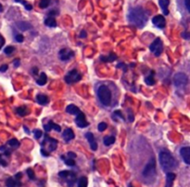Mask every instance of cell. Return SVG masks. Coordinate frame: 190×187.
<instances>
[{"instance_id": "6da1fadb", "label": "cell", "mask_w": 190, "mask_h": 187, "mask_svg": "<svg viewBox=\"0 0 190 187\" xmlns=\"http://www.w3.org/2000/svg\"><path fill=\"white\" fill-rule=\"evenodd\" d=\"M127 18L131 24L134 25L137 28H143L147 22V16L143 7H141L131 8Z\"/></svg>"}, {"instance_id": "7a4b0ae2", "label": "cell", "mask_w": 190, "mask_h": 187, "mask_svg": "<svg viewBox=\"0 0 190 187\" xmlns=\"http://www.w3.org/2000/svg\"><path fill=\"white\" fill-rule=\"evenodd\" d=\"M159 160L163 171L170 172L172 170L175 169V165H176L175 159L169 151L161 150L159 155Z\"/></svg>"}, {"instance_id": "3957f363", "label": "cell", "mask_w": 190, "mask_h": 187, "mask_svg": "<svg viewBox=\"0 0 190 187\" xmlns=\"http://www.w3.org/2000/svg\"><path fill=\"white\" fill-rule=\"evenodd\" d=\"M97 96H98L99 101L105 107H109L111 105V99H112V95H111V92L108 86L100 85L97 89Z\"/></svg>"}, {"instance_id": "277c9868", "label": "cell", "mask_w": 190, "mask_h": 187, "mask_svg": "<svg viewBox=\"0 0 190 187\" xmlns=\"http://www.w3.org/2000/svg\"><path fill=\"white\" fill-rule=\"evenodd\" d=\"M144 178H146V180L147 181H154L155 177H156V163H155V159L151 158L149 160V162L146 165L143 172H142Z\"/></svg>"}, {"instance_id": "5b68a950", "label": "cell", "mask_w": 190, "mask_h": 187, "mask_svg": "<svg viewBox=\"0 0 190 187\" xmlns=\"http://www.w3.org/2000/svg\"><path fill=\"white\" fill-rule=\"evenodd\" d=\"M174 82L177 88L185 87L188 82V77L183 72H178L174 77Z\"/></svg>"}, {"instance_id": "8992f818", "label": "cell", "mask_w": 190, "mask_h": 187, "mask_svg": "<svg viewBox=\"0 0 190 187\" xmlns=\"http://www.w3.org/2000/svg\"><path fill=\"white\" fill-rule=\"evenodd\" d=\"M149 49L151 52L154 53V55L156 57H159L161 56V54L162 53V49H163V44H162V41L160 37L156 38L153 43L149 46Z\"/></svg>"}, {"instance_id": "52a82bcc", "label": "cell", "mask_w": 190, "mask_h": 187, "mask_svg": "<svg viewBox=\"0 0 190 187\" xmlns=\"http://www.w3.org/2000/svg\"><path fill=\"white\" fill-rule=\"evenodd\" d=\"M64 79H65V82L70 84V83H73V82H77L81 81L82 75L77 71V69H72L69 71V73L65 76Z\"/></svg>"}, {"instance_id": "ba28073f", "label": "cell", "mask_w": 190, "mask_h": 187, "mask_svg": "<svg viewBox=\"0 0 190 187\" xmlns=\"http://www.w3.org/2000/svg\"><path fill=\"white\" fill-rule=\"evenodd\" d=\"M152 23L155 27H157L159 29H164L166 26V20L162 15H157V16L153 17Z\"/></svg>"}, {"instance_id": "9c48e42d", "label": "cell", "mask_w": 190, "mask_h": 187, "mask_svg": "<svg viewBox=\"0 0 190 187\" xmlns=\"http://www.w3.org/2000/svg\"><path fill=\"white\" fill-rule=\"evenodd\" d=\"M46 143H48V150H49V151H54V150H56L57 145H58V141H57L56 139L51 138V137H49L48 134H46L44 141L41 143V145L44 146V145H45Z\"/></svg>"}, {"instance_id": "30bf717a", "label": "cell", "mask_w": 190, "mask_h": 187, "mask_svg": "<svg viewBox=\"0 0 190 187\" xmlns=\"http://www.w3.org/2000/svg\"><path fill=\"white\" fill-rule=\"evenodd\" d=\"M75 122H76L77 126L80 127V128H85V127H87V126L89 125V123H88V122H86V120H85L84 114L83 112H81V111L76 115Z\"/></svg>"}, {"instance_id": "8fae6325", "label": "cell", "mask_w": 190, "mask_h": 187, "mask_svg": "<svg viewBox=\"0 0 190 187\" xmlns=\"http://www.w3.org/2000/svg\"><path fill=\"white\" fill-rule=\"evenodd\" d=\"M73 56H74V53H73L71 50L68 49V48H63V49H61V50L59 52V57H60V59H61L62 61L69 60L71 59Z\"/></svg>"}, {"instance_id": "7c38bea8", "label": "cell", "mask_w": 190, "mask_h": 187, "mask_svg": "<svg viewBox=\"0 0 190 187\" xmlns=\"http://www.w3.org/2000/svg\"><path fill=\"white\" fill-rule=\"evenodd\" d=\"M180 155L184 160V162L187 164V165H189L190 164V147L188 146H185V147H182L180 149Z\"/></svg>"}, {"instance_id": "4fadbf2b", "label": "cell", "mask_w": 190, "mask_h": 187, "mask_svg": "<svg viewBox=\"0 0 190 187\" xmlns=\"http://www.w3.org/2000/svg\"><path fill=\"white\" fill-rule=\"evenodd\" d=\"M85 138L87 139V141L89 142V145H90V147L92 150H97V141L94 137V134L92 132H86L85 133Z\"/></svg>"}, {"instance_id": "5bb4252c", "label": "cell", "mask_w": 190, "mask_h": 187, "mask_svg": "<svg viewBox=\"0 0 190 187\" xmlns=\"http://www.w3.org/2000/svg\"><path fill=\"white\" fill-rule=\"evenodd\" d=\"M62 137L66 142H70L75 137V134L71 129H66L62 133Z\"/></svg>"}, {"instance_id": "9a60e30c", "label": "cell", "mask_w": 190, "mask_h": 187, "mask_svg": "<svg viewBox=\"0 0 190 187\" xmlns=\"http://www.w3.org/2000/svg\"><path fill=\"white\" fill-rule=\"evenodd\" d=\"M169 4H170V0H159V5L160 7L161 8L162 12L164 15H168L169 14Z\"/></svg>"}, {"instance_id": "2e32d148", "label": "cell", "mask_w": 190, "mask_h": 187, "mask_svg": "<svg viewBox=\"0 0 190 187\" xmlns=\"http://www.w3.org/2000/svg\"><path fill=\"white\" fill-rule=\"evenodd\" d=\"M175 179V174L174 172H166V185L165 187H172Z\"/></svg>"}, {"instance_id": "e0dca14e", "label": "cell", "mask_w": 190, "mask_h": 187, "mask_svg": "<svg viewBox=\"0 0 190 187\" xmlns=\"http://www.w3.org/2000/svg\"><path fill=\"white\" fill-rule=\"evenodd\" d=\"M66 179V182H67V185H68V186H73V185H74V183L76 182V176H75V174L73 173V172H71L70 171V173L65 178Z\"/></svg>"}, {"instance_id": "ac0fdd59", "label": "cell", "mask_w": 190, "mask_h": 187, "mask_svg": "<svg viewBox=\"0 0 190 187\" xmlns=\"http://www.w3.org/2000/svg\"><path fill=\"white\" fill-rule=\"evenodd\" d=\"M66 111L69 113V114H71V115H77L79 112H80V109L75 106V105H69L67 108H66Z\"/></svg>"}, {"instance_id": "d6986e66", "label": "cell", "mask_w": 190, "mask_h": 187, "mask_svg": "<svg viewBox=\"0 0 190 187\" xmlns=\"http://www.w3.org/2000/svg\"><path fill=\"white\" fill-rule=\"evenodd\" d=\"M7 187H19L21 186V184L19 182V180L13 179L12 177L8 178L7 180Z\"/></svg>"}, {"instance_id": "ffe728a7", "label": "cell", "mask_w": 190, "mask_h": 187, "mask_svg": "<svg viewBox=\"0 0 190 187\" xmlns=\"http://www.w3.org/2000/svg\"><path fill=\"white\" fill-rule=\"evenodd\" d=\"M36 101L38 102V104L44 106V105H47L48 103V98L45 95H37L36 96Z\"/></svg>"}, {"instance_id": "44dd1931", "label": "cell", "mask_w": 190, "mask_h": 187, "mask_svg": "<svg viewBox=\"0 0 190 187\" xmlns=\"http://www.w3.org/2000/svg\"><path fill=\"white\" fill-rule=\"evenodd\" d=\"M45 24L47 26H48V27L54 28V27L57 26V21H56V20L53 17H48L45 20Z\"/></svg>"}, {"instance_id": "7402d4cb", "label": "cell", "mask_w": 190, "mask_h": 187, "mask_svg": "<svg viewBox=\"0 0 190 187\" xmlns=\"http://www.w3.org/2000/svg\"><path fill=\"white\" fill-rule=\"evenodd\" d=\"M100 60L104 62H113L115 60H117V56L114 54V53H111L108 57H104L102 56L100 58Z\"/></svg>"}, {"instance_id": "603a6c76", "label": "cell", "mask_w": 190, "mask_h": 187, "mask_svg": "<svg viewBox=\"0 0 190 187\" xmlns=\"http://www.w3.org/2000/svg\"><path fill=\"white\" fill-rule=\"evenodd\" d=\"M47 82H48V77H47L46 73L42 72L41 75H40V77H39V79H37L36 82H37V84H39V85H45V84L47 83Z\"/></svg>"}, {"instance_id": "cb8c5ba5", "label": "cell", "mask_w": 190, "mask_h": 187, "mask_svg": "<svg viewBox=\"0 0 190 187\" xmlns=\"http://www.w3.org/2000/svg\"><path fill=\"white\" fill-rule=\"evenodd\" d=\"M17 25L19 26L18 28L22 30V31H27L29 29H31V24L27 23V22H24V21H20V22H17Z\"/></svg>"}, {"instance_id": "d4e9b609", "label": "cell", "mask_w": 190, "mask_h": 187, "mask_svg": "<svg viewBox=\"0 0 190 187\" xmlns=\"http://www.w3.org/2000/svg\"><path fill=\"white\" fill-rule=\"evenodd\" d=\"M114 143H115V137L114 136H106L104 138V145L107 146L113 145Z\"/></svg>"}, {"instance_id": "484cf974", "label": "cell", "mask_w": 190, "mask_h": 187, "mask_svg": "<svg viewBox=\"0 0 190 187\" xmlns=\"http://www.w3.org/2000/svg\"><path fill=\"white\" fill-rule=\"evenodd\" d=\"M7 145H8L11 148L16 149V148H18V147L20 146V142H19L17 139H10V140L7 142Z\"/></svg>"}, {"instance_id": "4316f807", "label": "cell", "mask_w": 190, "mask_h": 187, "mask_svg": "<svg viewBox=\"0 0 190 187\" xmlns=\"http://www.w3.org/2000/svg\"><path fill=\"white\" fill-rule=\"evenodd\" d=\"M153 74H154V72L151 73L149 76H147V77L145 78V82H146L147 85H153V84H155V79H154V77H153Z\"/></svg>"}, {"instance_id": "83f0119b", "label": "cell", "mask_w": 190, "mask_h": 187, "mask_svg": "<svg viewBox=\"0 0 190 187\" xmlns=\"http://www.w3.org/2000/svg\"><path fill=\"white\" fill-rule=\"evenodd\" d=\"M77 187H87L86 177H81L77 182Z\"/></svg>"}, {"instance_id": "f1b7e54d", "label": "cell", "mask_w": 190, "mask_h": 187, "mask_svg": "<svg viewBox=\"0 0 190 187\" xmlns=\"http://www.w3.org/2000/svg\"><path fill=\"white\" fill-rule=\"evenodd\" d=\"M16 111H17V114H18V115H20V117L25 116V115H26V113H27V109H26V107H25V106H22V107L18 108Z\"/></svg>"}, {"instance_id": "f546056e", "label": "cell", "mask_w": 190, "mask_h": 187, "mask_svg": "<svg viewBox=\"0 0 190 187\" xmlns=\"http://www.w3.org/2000/svg\"><path fill=\"white\" fill-rule=\"evenodd\" d=\"M48 124H49V126H50V128H51V130L53 129V130H55L56 131H58V132H61V126L58 124H56V123H54L52 121H50L49 122H48Z\"/></svg>"}, {"instance_id": "4dcf8cb0", "label": "cell", "mask_w": 190, "mask_h": 187, "mask_svg": "<svg viewBox=\"0 0 190 187\" xmlns=\"http://www.w3.org/2000/svg\"><path fill=\"white\" fill-rule=\"evenodd\" d=\"M50 1H51V0H41V1L39 2V7H40L41 8H47V7L49 6Z\"/></svg>"}, {"instance_id": "1f68e13d", "label": "cell", "mask_w": 190, "mask_h": 187, "mask_svg": "<svg viewBox=\"0 0 190 187\" xmlns=\"http://www.w3.org/2000/svg\"><path fill=\"white\" fill-rule=\"evenodd\" d=\"M63 161L67 166H70V167H72L75 165V160L73 158H67V159L65 158Z\"/></svg>"}, {"instance_id": "d6a6232c", "label": "cell", "mask_w": 190, "mask_h": 187, "mask_svg": "<svg viewBox=\"0 0 190 187\" xmlns=\"http://www.w3.org/2000/svg\"><path fill=\"white\" fill-rule=\"evenodd\" d=\"M26 172H27V175L29 176V178H30L31 180H34V179H35V176H34V171L32 169H28V170L26 171Z\"/></svg>"}, {"instance_id": "836d02e7", "label": "cell", "mask_w": 190, "mask_h": 187, "mask_svg": "<svg viewBox=\"0 0 190 187\" xmlns=\"http://www.w3.org/2000/svg\"><path fill=\"white\" fill-rule=\"evenodd\" d=\"M107 127H108V124H107L106 122H101V123H99V124H98V126H97V129H98V131H104L107 129Z\"/></svg>"}, {"instance_id": "e575fe53", "label": "cell", "mask_w": 190, "mask_h": 187, "mask_svg": "<svg viewBox=\"0 0 190 187\" xmlns=\"http://www.w3.org/2000/svg\"><path fill=\"white\" fill-rule=\"evenodd\" d=\"M20 3H21V4H22V5L24 6V7H25V8H26L27 10H32L33 7H32V6H31V5H30V4H29V3H28L27 1H25V0H21V1L20 2Z\"/></svg>"}, {"instance_id": "d590c367", "label": "cell", "mask_w": 190, "mask_h": 187, "mask_svg": "<svg viewBox=\"0 0 190 187\" xmlns=\"http://www.w3.org/2000/svg\"><path fill=\"white\" fill-rule=\"evenodd\" d=\"M14 51V47H7L5 49H4V52H5V54H7V55H9V54H11L12 52Z\"/></svg>"}, {"instance_id": "8d00e7d4", "label": "cell", "mask_w": 190, "mask_h": 187, "mask_svg": "<svg viewBox=\"0 0 190 187\" xmlns=\"http://www.w3.org/2000/svg\"><path fill=\"white\" fill-rule=\"evenodd\" d=\"M70 173V171H61L60 173H59V176L61 177V178H63V179H65L69 174Z\"/></svg>"}, {"instance_id": "74e56055", "label": "cell", "mask_w": 190, "mask_h": 187, "mask_svg": "<svg viewBox=\"0 0 190 187\" xmlns=\"http://www.w3.org/2000/svg\"><path fill=\"white\" fill-rule=\"evenodd\" d=\"M15 40L18 42V43H22L23 42V40H24V37H23V35L22 34H16L15 35Z\"/></svg>"}, {"instance_id": "f35d334b", "label": "cell", "mask_w": 190, "mask_h": 187, "mask_svg": "<svg viewBox=\"0 0 190 187\" xmlns=\"http://www.w3.org/2000/svg\"><path fill=\"white\" fill-rule=\"evenodd\" d=\"M113 116H117V117L120 118L121 120H124V116H123L121 110H116V111H114V112H113Z\"/></svg>"}, {"instance_id": "ab89813d", "label": "cell", "mask_w": 190, "mask_h": 187, "mask_svg": "<svg viewBox=\"0 0 190 187\" xmlns=\"http://www.w3.org/2000/svg\"><path fill=\"white\" fill-rule=\"evenodd\" d=\"M34 133L35 139H39V138L42 136V131H40V130H34Z\"/></svg>"}, {"instance_id": "60d3db41", "label": "cell", "mask_w": 190, "mask_h": 187, "mask_svg": "<svg viewBox=\"0 0 190 187\" xmlns=\"http://www.w3.org/2000/svg\"><path fill=\"white\" fill-rule=\"evenodd\" d=\"M48 15H49V17H53L54 18V16H57V15H59V11L58 10H50L49 11V13H48Z\"/></svg>"}, {"instance_id": "b9f144b4", "label": "cell", "mask_w": 190, "mask_h": 187, "mask_svg": "<svg viewBox=\"0 0 190 187\" xmlns=\"http://www.w3.org/2000/svg\"><path fill=\"white\" fill-rule=\"evenodd\" d=\"M68 158H76V154L73 153V152H68Z\"/></svg>"}, {"instance_id": "7bdbcfd3", "label": "cell", "mask_w": 190, "mask_h": 187, "mask_svg": "<svg viewBox=\"0 0 190 187\" xmlns=\"http://www.w3.org/2000/svg\"><path fill=\"white\" fill-rule=\"evenodd\" d=\"M0 164H1L2 166H4V167L7 165V161H6V160H4V159L2 158V155H1V154H0Z\"/></svg>"}, {"instance_id": "ee69618b", "label": "cell", "mask_w": 190, "mask_h": 187, "mask_svg": "<svg viewBox=\"0 0 190 187\" xmlns=\"http://www.w3.org/2000/svg\"><path fill=\"white\" fill-rule=\"evenodd\" d=\"M7 65H3V66H1L0 67V71H2V72H4V71H6L7 69Z\"/></svg>"}, {"instance_id": "f6af8a7d", "label": "cell", "mask_w": 190, "mask_h": 187, "mask_svg": "<svg viewBox=\"0 0 190 187\" xmlns=\"http://www.w3.org/2000/svg\"><path fill=\"white\" fill-rule=\"evenodd\" d=\"M44 129H45V131H46L47 132H48V131H51V128H50L49 124L44 125Z\"/></svg>"}, {"instance_id": "bcb514c9", "label": "cell", "mask_w": 190, "mask_h": 187, "mask_svg": "<svg viewBox=\"0 0 190 187\" xmlns=\"http://www.w3.org/2000/svg\"><path fill=\"white\" fill-rule=\"evenodd\" d=\"M80 37H81V38H85V37H86V32H85L84 30H83V31L81 32Z\"/></svg>"}, {"instance_id": "7dc6e473", "label": "cell", "mask_w": 190, "mask_h": 187, "mask_svg": "<svg viewBox=\"0 0 190 187\" xmlns=\"http://www.w3.org/2000/svg\"><path fill=\"white\" fill-rule=\"evenodd\" d=\"M41 153H42V155H43V156H45V157H48V156H49V154H48V152H47V151H46L44 148H42V149H41Z\"/></svg>"}, {"instance_id": "c3c4849f", "label": "cell", "mask_w": 190, "mask_h": 187, "mask_svg": "<svg viewBox=\"0 0 190 187\" xmlns=\"http://www.w3.org/2000/svg\"><path fill=\"white\" fill-rule=\"evenodd\" d=\"M20 60H15L13 61V64H14V66H15L16 68L20 66Z\"/></svg>"}, {"instance_id": "681fc988", "label": "cell", "mask_w": 190, "mask_h": 187, "mask_svg": "<svg viewBox=\"0 0 190 187\" xmlns=\"http://www.w3.org/2000/svg\"><path fill=\"white\" fill-rule=\"evenodd\" d=\"M185 4H186V7H187V9H188V11L189 12V11H190L189 0H186V2H185Z\"/></svg>"}, {"instance_id": "f907efd6", "label": "cell", "mask_w": 190, "mask_h": 187, "mask_svg": "<svg viewBox=\"0 0 190 187\" xmlns=\"http://www.w3.org/2000/svg\"><path fill=\"white\" fill-rule=\"evenodd\" d=\"M21 176H22L21 172H18V173L15 175V179H16V180H19V179H20V178H21Z\"/></svg>"}, {"instance_id": "816d5d0a", "label": "cell", "mask_w": 190, "mask_h": 187, "mask_svg": "<svg viewBox=\"0 0 190 187\" xmlns=\"http://www.w3.org/2000/svg\"><path fill=\"white\" fill-rule=\"evenodd\" d=\"M182 37H184V38H186V39H188V38H189V35H188V33H182Z\"/></svg>"}, {"instance_id": "f5cc1de1", "label": "cell", "mask_w": 190, "mask_h": 187, "mask_svg": "<svg viewBox=\"0 0 190 187\" xmlns=\"http://www.w3.org/2000/svg\"><path fill=\"white\" fill-rule=\"evenodd\" d=\"M33 74H34V75H37V73H38V69H37V68H33Z\"/></svg>"}, {"instance_id": "db71d44e", "label": "cell", "mask_w": 190, "mask_h": 187, "mask_svg": "<svg viewBox=\"0 0 190 187\" xmlns=\"http://www.w3.org/2000/svg\"><path fill=\"white\" fill-rule=\"evenodd\" d=\"M23 128H24V130H25V131H26L27 133H30V131H29V130H28V128H27L26 126H24Z\"/></svg>"}, {"instance_id": "11a10c76", "label": "cell", "mask_w": 190, "mask_h": 187, "mask_svg": "<svg viewBox=\"0 0 190 187\" xmlns=\"http://www.w3.org/2000/svg\"><path fill=\"white\" fill-rule=\"evenodd\" d=\"M2 10H3V7H2V5L0 4V12H1Z\"/></svg>"}, {"instance_id": "9f6ffc18", "label": "cell", "mask_w": 190, "mask_h": 187, "mask_svg": "<svg viewBox=\"0 0 190 187\" xmlns=\"http://www.w3.org/2000/svg\"><path fill=\"white\" fill-rule=\"evenodd\" d=\"M20 1H21V0H15V2H18V3H20Z\"/></svg>"}]
</instances>
